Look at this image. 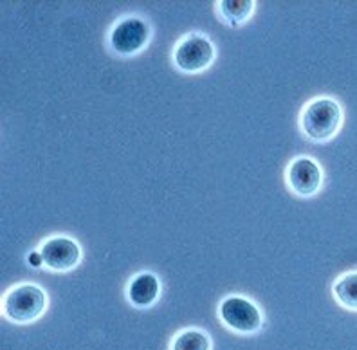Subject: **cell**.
<instances>
[{
	"instance_id": "cell-5",
	"label": "cell",
	"mask_w": 357,
	"mask_h": 350,
	"mask_svg": "<svg viewBox=\"0 0 357 350\" xmlns=\"http://www.w3.org/2000/svg\"><path fill=\"white\" fill-rule=\"evenodd\" d=\"M218 314L229 328L242 334H255L261 327L260 309L248 298L229 296L220 303Z\"/></svg>"
},
{
	"instance_id": "cell-11",
	"label": "cell",
	"mask_w": 357,
	"mask_h": 350,
	"mask_svg": "<svg viewBox=\"0 0 357 350\" xmlns=\"http://www.w3.org/2000/svg\"><path fill=\"white\" fill-rule=\"evenodd\" d=\"M172 350H211V342L199 328H188L175 336Z\"/></svg>"
},
{
	"instance_id": "cell-9",
	"label": "cell",
	"mask_w": 357,
	"mask_h": 350,
	"mask_svg": "<svg viewBox=\"0 0 357 350\" xmlns=\"http://www.w3.org/2000/svg\"><path fill=\"white\" fill-rule=\"evenodd\" d=\"M255 9L253 0H222L218 2V11L226 18V22L231 26H240L244 24Z\"/></svg>"
},
{
	"instance_id": "cell-7",
	"label": "cell",
	"mask_w": 357,
	"mask_h": 350,
	"mask_svg": "<svg viewBox=\"0 0 357 350\" xmlns=\"http://www.w3.org/2000/svg\"><path fill=\"white\" fill-rule=\"evenodd\" d=\"M289 188L300 197H312L323 184V172L319 165L310 158H298L287 168Z\"/></svg>"
},
{
	"instance_id": "cell-4",
	"label": "cell",
	"mask_w": 357,
	"mask_h": 350,
	"mask_svg": "<svg viewBox=\"0 0 357 350\" xmlns=\"http://www.w3.org/2000/svg\"><path fill=\"white\" fill-rule=\"evenodd\" d=\"M215 60V45L201 33L186 36L174 51L175 66L183 73L193 75L208 69Z\"/></svg>"
},
{
	"instance_id": "cell-8",
	"label": "cell",
	"mask_w": 357,
	"mask_h": 350,
	"mask_svg": "<svg viewBox=\"0 0 357 350\" xmlns=\"http://www.w3.org/2000/svg\"><path fill=\"white\" fill-rule=\"evenodd\" d=\"M159 298V280L152 273H141L134 276L128 285V300L135 307H150Z\"/></svg>"
},
{
	"instance_id": "cell-6",
	"label": "cell",
	"mask_w": 357,
	"mask_h": 350,
	"mask_svg": "<svg viewBox=\"0 0 357 350\" xmlns=\"http://www.w3.org/2000/svg\"><path fill=\"white\" fill-rule=\"evenodd\" d=\"M40 254L44 259V266L51 271L66 273L75 269L82 260V250L78 242L69 236H52L40 248Z\"/></svg>"
},
{
	"instance_id": "cell-12",
	"label": "cell",
	"mask_w": 357,
	"mask_h": 350,
	"mask_svg": "<svg viewBox=\"0 0 357 350\" xmlns=\"http://www.w3.org/2000/svg\"><path fill=\"white\" fill-rule=\"evenodd\" d=\"M27 259H29L31 266H33V267H40V266H44V259H42V254H40V251H38V253H33V254H29V257H27Z\"/></svg>"
},
{
	"instance_id": "cell-2",
	"label": "cell",
	"mask_w": 357,
	"mask_h": 350,
	"mask_svg": "<svg viewBox=\"0 0 357 350\" xmlns=\"http://www.w3.org/2000/svg\"><path fill=\"white\" fill-rule=\"evenodd\" d=\"M47 296L44 289L35 284H20L4 296V314L15 324H33L44 314Z\"/></svg>"
},
{
	"instance_id": "cell-3",
	"label": "cell",
	"mask_w": 357,
	"mask_h": 350,
	"mask_svg": "<svg viewBox=\"0 0 357 350\" xmlns=\"http://www.w3.org/2000/svg\"><path fill=\"white\" fill-rule=\"evenodd\" d=\"M150 27L139 17H127L112 27L109 44L114 53L121 56H134L141 53L150 42Z\"/></svg>"
},
{
	"instance_id": "cell-10",
	"label": "cell",
	"mask_w": 357,
	"mask_h": 350,
	"mask_svg": "<svg viewBox=\"0 0 357 350\" xmlns=\"http://www.w3.org/2000/svg\"><path fill=\"white\" fill-rule=\"evenodd\" d=\"M335 300L350 311H357V271L340 276L334 284Z\"/></svg>"
},
{
	"instance_id": "cell-1",
	"label": "cell",
	"mask_w": 357,
	"mask_h": 350,
	"mask_svg": "<svg viewBox=\"0 0 357 350\" xmlns=\"http://www.w3.org/2000/svg\"><path fill=\"white\" fill-rule=\"evenodd\" d=\"M301 130L309 139L328 141L337 134L343 123L341 105L332 98H316L301 112Z\"/></svg>"
}]
</instances>
